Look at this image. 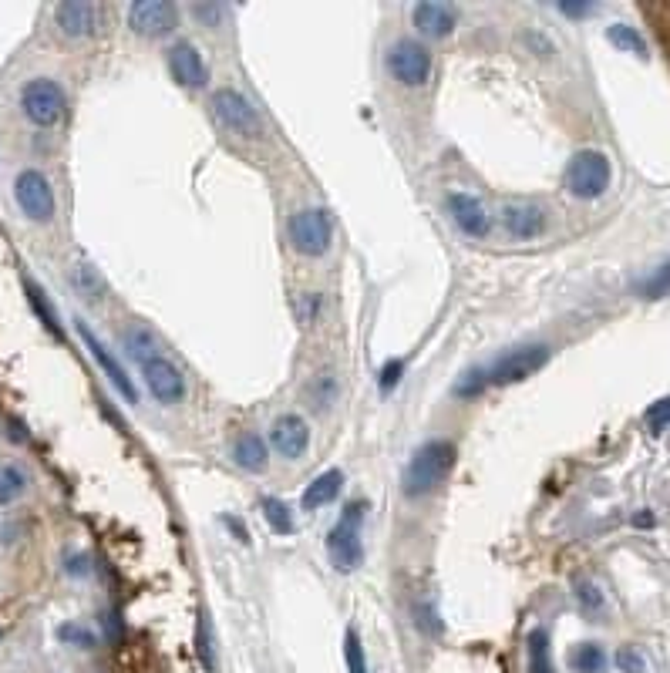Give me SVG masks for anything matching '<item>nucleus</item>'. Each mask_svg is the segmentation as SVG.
<instances>
[{"label": "nucleus", "mask_w": 670, "mask_h": 673, "mask_svg": "<svg viewBox=\"0 0 670 673\" xmlns=\"http://www.w3.org/2000/svg\"><path fill=\"white\" fill-rule=\"evenodd\" d=\"M455 455H458V451H455L452 441H445V438L425 441V445H421L415 455H411L405 475H401V485H405L408 499H421V495L438 492V488L445 485V478L452 475Z\"/></svg>", "instance_id": "f257e3e1"}, {"label": "nucleus", "mask_w": 670, "mask_h": 673, "mask_svg": "<svg viewBox=\"0 0 670 673\" xmlns=\"http://www.w3.org/2000/svg\"><path fill=\"white\" fill-rule=\"evenodd\" d=\"M364 512H367L364 502H351L344 509L341 522L330 529L327 552H330V562H334L337 573H354V569L364 562V546H361V519H364Z\"/></svg>", "instance_id": "f03ea898"}, {"label": "nucleus", "mask_w": 670, "mask_h": 673, "mask_svg": "<svg viewBox=\"0 0 670 673\" xmlns=\"http://www.w3.org/2000/svg\"><path fill=\"white\" fill-rule=\"evenodd\" d=\"M209 108H213V118L219 125L226 128V132L240 135V138H263V122H260V112L253 108V101L243 95V91L236 88H216L213 98H209Z\"/></svg>", "instance_id": "7ed1b4c3"}, {"label": "nucleus", "mask_w": 670, "mask_h": 673, "mask_svg": "<svg viewBox=\"0 0 670 673\" xmlns=\"http://www.w3.org/2000/svg\"><path fill=\"white\" fill-rule=\"evenodd\" d=\"M21 108L24 118L38 128H54L68 112V98H64V88L51 78H34L27 81L21 91Z\"/></svg>", "instance_id": "20e7f679"}, {"label": "nucleus", "mask_w": 670, "mask_h": 673, "mask_svg": "<svg viewBox=\"0 0 670 673\" xmlns=\"http://www.w3.org/2000/svg\"><path fill=\"white\" fill-rule=\"evenodd\" d=\"M334 243V223L324 209H297L290 216V246L300 256H324Z\"/></svg>", "instance_id": "39448f33"}, {"label": "nucleus", "mask_w": 670, "mask_h": 673, "mask_svg": "<svg viewBox=\"0 0 670 673\" xmlns=\"http://www.w3.org/2000/svg\"><path fill=\"white\" fill-rule=\"evenodd\" d=\"M566 189L576 199H600L610 189V159L603 152H576L566 169Z\"/></svg>", "instance_id": "423d86ee"}, {"label": "nucleus", "mask_w": 670, "mask_h": 673, "mask_svg": "<svg viewBox=\"0 0 670 673\" xmlns=\"http://www.w3.org/2000/svg\"><path fill=\"white\" fill-rule=\"evenodd\" d=\"M388 71L398 85L405 88H421L431 78V54L421 41L415 38H401L388 48Z\"/></svg>", "instance_id": "0eeeda50"}, {"label": "nucleus", "mask_w": 670, "mask_h": 673, "mask_svg": "<svg viewBox=\"0 0 670 673\" xmlns=\"http://www.w3.org/2000/svg\"><path fill=\"white\" fill-rule=\"evenodd\" d=\"M549 354H553V350L546 344L516 347V350H509L506 357H499V361L492 364V371H485V377H489V384H499V387L519 384V381H526L529 374L543 371L549 364Z\"/></svg>", "instance_id": "6e6552de"}, {"label": "nucleus", "mask_w": 670, "mask_h": 673, "mask_svg": "<svg viewBox=\"0 0 670 673\" xmlns=\"http://www.w3.org/2000/svg\"><path fill=\"white\" fill-rule=\"evenodd\" d=\"M14 199L31 223H51L54 219V189L38 169H24L14 179Z\"/></svg>", "instance_id": "1a4fd4ad"}, {"label": "nucleus", "mask_w": 670, "mask_h": 673, "mask_svg": "<svg viewBox=\"0 0 670 673\" xmlns=\"http://www.w3.org/2000/svg\"><path fill=\"white\" fill-rule=\"evenodd\" d=\"M128 24L142 38H165V34L176 31L179 7L169 4V0H135L128 7Z\"/></svg>", "instance_id": "9d476101"}, {"label": "nucleus", "mask_w": 670, "mask_h": 673, "mask_svg": "<svg viewBox=\"0 0 670 673\" xmlns=\"http://www.w3.org/2000/svg\"><path fill=\"white\" fill-rule=\"evenodd\" d=\"M54 21H58L61 34L71 41L78 38H95L98 27H102V7L88 4V0H64L54 11Z\"/></svg>", "instance_id": "9b49d317"}, {"label": "nucleus", "mask_w": 670, "mask_h": 673, "mask_svg": "<svg viewBox=\"0 0 670 673\" xmlns=\"http://www.w3.org/2000/svg\"><path fill=\"white\" fill-rule=\"evenodd\" d=\"M142 374H145V387L152 391L155 401L162 404H179L186 398V377L172 361H165V357H152L149 364H142Z\"/></svg>", "instance_id": "f8f14e48"}, {"label": "nucleus", "mask_w": 670, "mask_h": 673, "mask_svg": "<svg viewBox=\"0 0 670 673\" xmlns=\"http://www.w3.org/2000/svg\"><path fill=\"white\" fill-rule=\"evenodd\" d=\"M165 61H169L172 78H176L182 88H203L209 81V68H206L203 54L196 51V44H189V41L172 44V48L165 51Z\"/></svg>", "instance_id": "ddd939ff"}, {"label": "nucleus", "mask_w": 670, "mask_h": 673, "mask_svg": "<svg viewBox=\"0 0 670 673\" xmlns=\"http://www.w3.org/2000/svg\"><path fill=\"white\" fill-rule=\"evenodd\" d=\"M78 337L85 340V347L91 350V357H95V364L102 367V371L108 374V381L115 384V391H118V394H125V401H128V404H135V401H139V394H135L132 377H128V374H125V367L118 364V357H115L112 350H108V347H105L102 340H98L95 334H91L88 324H81V320H78Z\"/></svg>", "instance_id": "4468645a"}, {"label": "nucleus", "mask_w": 670, "mask_h": 673, "mask_svg": "<svg viewBox=\"0 0 670 673\" xmlns=\"http://www.w3.org/2000/svg\"><path fill=\"white\" fill-rule=\"evenodd\" d=\"M270 441L283 458H300L310 445V424L300 418V414H283V418H277V424H273Z\"/></svg>", "instance_id": "2eb2a0df"}, {"label": "nucleus", "mask_w": 670, "mask_h": 673, "mask_svg": "<svg viewBox=\"0 0 670 673\" xmlns=\"http://www.w3.org/2000/svg\"><path fill=\"white\" fill-rule=\"evenodd\" d=\"M448 212H452L455 226L462 229L465 236L472 239H482L489 233V212L475 196H465V192H452L448 196Z\"/></svg>", "instance_id": "dca6fc26"}, {"label": "nucleus", "mask_w": 670, "mask_h": 673, "mask_svg": "<svg viewBox=\"0 0 670 673\" xmlns=\"http://www.w3.org/2000/svg\"><path fill=\"white\" fill-rule=\"evenodd\" d=\"M502 223L516 239H536L546 229V212L536 202H506L502 206Z\"/></svg>", "instance_id": "f3484780"}, {"label": "nucleus", "mask_w": 670, "mask_h": 673, "mask_svg": "<svg viewBox=\"0 0 670 673\" xmlns=\"http://www.w3.org/2000/svg\"><path fill=\"white\" fill-rule=\"evenodd\" d=\"M411 17H415V27L421 31V38L442 41L455 31V11L445 4H435V0H421Z\"/></svg>", "instance_id": "a211bd4d"}, {"label": "nucleus", "mask_w": 670, "mask_h": 673, "mask_svg": "<svg viewBox=\"0 0 670 673\" xmlns=\"http://www.w3.org/2000/svg\"><path fill=\"white\" fill-rule=\"evenodd\" d=\"M341 485H344V475L337 472V468H330V472L317 475L314 482H310V488L304 492V509L314 512V509H324V505H330L341 495Z\"/></svg>", "instance_id": "6ab92c4d"}, {"label": "nucleus", "mask_w": 670, "mask_h": 673, "mask_svg": "<svg viewBox=\"0 0 670 673\" xmlns=\"http://www.w3.org/2000/svg\"><path fill=\"white\" fill-rule=\"evenodd\" d=\"M233 458L243 472H263L266 468V441L260 435H253V431H246V435L236 438Z\"/></svg>", "instance_id": "aec40b11"}, {"label": "nucleus", "mask_w": 670, "mask_h": 673, "mask_svg": "<svg viewBox=\"0 0 670 673\" xmlns=\"http://www.w3.org/2000/svg\"><path fill=\"white\" fill-rule=\"evenodd\" d=\"M260 512H263V519H266V525H270L277 536H290L297 525H293V515H290V505L287 502H280V499H260Z\"/></svg>", "instance_id": "412c9836"}, {"label": "nucleus", "mask_w": 670, "mask_h": 673, "mask_svg": "<svg viewBox=\"0 0 670 673\" xmlns=\"http://www.w3.org/2000/svg\"><path fill=\"white\" fill-rule=\"evenodd\" d=\"M122 340H125L128 354H132L139 364H149L152 357H159V340L152 337V330H145V327H132V330H128V334H125Z\"/></svg>", "instance_id": "4be33fe9"}, {"label": "nucleus", "mask_w": 670, "mask_h": 673, "mask_svg": "<svg viewBox=\"0 0 670 673\" xmlns=\"http://www.w3.org/2000/svg\"><path fill=\"white\" fill-rule=\"evenodd\" d=\"M24 290H27V300H31L34 313H38V317H41V324L51 330V337L64 340V330H61V324H58V313H54V307L48 303V297H44V290H41V287H34L31 280L24 283Z\"/></svg>", "instance_id": "5701e85b"}, {"label": "nucleus", "mask_w": 670, "mask_h": 673, "mask_svg": "<svg viewBox=\"0 0 670 673\" xmlns=\"http://www.w3.org/2000/svg\"><path fill=\"white\" fill-rule=\"evenodd\" d=\"M526 647H529V673H556L553 660H549V633L546 630H532Z\"/></svg>", "instance_id": "b1692460"}, {"label": "nucleus", "mask_w": 670, "mask_h": 673, "mask_svg": "<svg viewBox=\"0 0 670 673\" xmlns=\"http://www.w3.org/2000/svg\"><path fill=\"white\" fill-rule=\"evenodd\" d=\"M644 17L654 27L660 48H664L667 61H670V4H644Z\"/></svg>", "instance_id": "393cba45"}, {"label": "nucleus", "mask_w": 670, "mask_h": 673, "mask_svg": "<svg viewBox=\"0 0 670 673\" xmlns=\"http://www.w3.org/2000/svg\"><path fill=\"white\" fill-rule=\"evenodd\" d=\"M607 38H610L613 44H617L620 51L640 54V58H644V54H647V41L640 38L637 27H630V24H613L610 31H607Z\"/></svg>", "instance_id": "a878e982"}, {"label": "nucleus", "mask_w": 670, "mask_h": 673, "mask_svg": "<svg viewBox=\"0 0 670 673\" xmlns=\"http://www.w3.org/2000/svg\"><path fill=\"white\" fill-rule=\"evenodd\" d=\"M310 401L317 404V411H327L330 404L337 401V377L330 374V371L314 377V384H310Z\"/></svg>", "instance_id": "bb28decb"}, {"label": "nucleus", "mask_w": 670, "mask_h": 673, "mask_svg": "<svg viewBox=\"0 0 670 673\" xmlns=\"http://www.w3.org/2000/svg\"><path fill=\"white\" fill-rule=\"evenodd\" d=\"M573 667L580 673H603L607 657H603V650L596 647V643H583V647L573 653Z\"/></svg>", "instance_id": "cd10ccee"}, {"label": "nucleus", "mask_w": 670, "mask_h": 673, "mask_svg": "<svg viewBox=\"0 0 670 673\" xmlns=\"http://www.w3.org/2000/svg\"><path fill=\"white\" fill-rule=\"evenodd\" d=\"M24 485H27L24 472H17L14 465L0 468V505H11L24 492Z\"/></svg>", "instance_id": "c85d7f7f"}, {"label": "nucleus", "mask_w": 670, "mask_h": 673, "mask_svg": "<svg viewBox=\"0 0 670 673\" xmlns=\"http://www.w3.org/2000/svg\"><path fill=\"white\" fill-rule=\"evenodd\" d=\"M344 657H347V670H351V673H367V663H364V647H361V636H357V630H347V640H344Z\"/></svg>", "instance_id": "c756f323"}, {"label": "nucleus", "mask_w": 670, "mask_h": 673, "mask_svg": "<svg viewBox=\"0 0 670 673\" xmlns=\"http://www.w3.org/2000/svg\"><path fill=\"white\" fill-rule=\"evenodd\" d=\"M58 640L61 643H71V647H81V650L95 647V636H91L85 626H78V623H64L61 630H58Z\"/></svg>", "instance_id": "7c9ffc66"}, {"label": "nucleus", "mask_w": 670, "mask_h": 673, "mask_svg": "<svg viewBox=\"0 0 670 673\" xmlns=\"http://www.w3.org/2000/svg\"><path fill=\"white\" fill-rule=\"evenodd\" d=\"M192 14H196V21L199 24H206V27H223V17H226V7L223 4H196L192 7Z\"/></svg>", "instance_id": "2f4dec72"}, {"label": "nucleus", "mask_w": 670, "mask_h": 673, "mask_svg": "<svg viewBox=\"0 0 670 673\" xmlns=\"http://www.w3.org/2000/svg\"><path fill=\"white\" fill-rule=\"evenodd\" d=\"M199 660L206 663V670H216V653H213V640H209L206 616H203V623H199Z\"/></svg>", "instance_id": "473e14b6"}, {"label": "nucleus", "mask_w": 670, "mask_h": 673, "mask_svg": "<svg viewBox=\"0 0 670 673\" xmlns=\"http://www.w3.org/2000/svg\"><path fill=\"white\" fill-rule=\"evenodd\" d=\"M647 424H650V428H654V431H664V428H667V424H670V398L657 401V404H650Z\"/></svg>", "instance_id": "72a5a7b5"}, {"label": "nucleus", "mask_w": 670, "mask_h": 673, "mask_svg": "<svg viewBox=\"0 0 670 673\" xmlns=\"http://www.w3.org/2000/svg\"><path fill=\"white\" fill-rule=\"evenodd\" d=\"M78 287L88 293V300H102V297H98V290H102V280H98L91 266H81V270H78Z\"/></svg>", "instance_id": "f704fd0d"}, {"label": "nucleus", "mask_w": 670, "mask_h": 673, "mask_svg": "<svg viewBox=\"0 0 670 673\" xmlns=\"http://www.w3.org/2000/svg\"><path fill=\"white\" fill-rule=\"evenodd\" d=\"M468 381H462L455 387L458 391V398H472V394H479L485 384H489V377H485V371H475V374H465Z\"/></svg>", "instance_id": "c9c22d12"}, {"label": "nucleus", "mask_w": 670, "mask_h": 673, "mask_svg": "<svg viewBox=\"0 0 670 673\" xmlns=\"http://www.w3.org/2000/svg\"><path fill=\"white\" fill-rule=\"evenodd\" d=\"M644 293L647 297H664V293H670V266H664L654 280H647L644 283Z\"/></svg>", "instance_id": "e433bc0d"}, {"label": "nucleus", "mask_w": 670, "mask_h": 673, "mask_svg": "<svg viewBox=\"0 0 670 673\" xmlns=\"http://www.w3.org/2000/svg\"><path fill=\"white\" fill-rule=\"evenodd\" d=\"M401 371H405V364H401V361H388V364H384V371H381V391L384 394H388L391 387L401 381Z\"/></svg>", "instance_id": "4c0bfd02"}, {"label": "nucleus", "mask_w": 670, "mask_h": 673, "mask_svg": "<svg viewBox=\"0 0 670 673\" xmlns=\"http://www.w3.org/2000/svg\"><path fill=\"white\" fill-rule=\"evenodd\" d=\"M617 667H620L623 673H644V660H640L633 650H620V653H617Z\"/></svg>", "instance_id": "58836bf2"}, {"label": "nucleus", "mask_w": 670, "mask_h": 673, "mask_svg": "<svg viewBox=\"0 0 670 673\" xmlns=\"http://www.w3.org/2000/svg\"><path fill=\"white\" fill-rule=\"evenodd\" d=\"M68 576H88L91 573V559L88 556H75V559H68Z\"/></svg>", "instance_id": "ea45409f"}, {"label": "nucleus", "mask_w": 670, "mask_h": 673, "mask_svg": "<svg viewBox=\"0 0 670 673\" xmlns=\"http://www.w3.org/2000/svg\"><path fill=\"white\" fill-rule=\"evenodd\" d=\"M226 525H229V532H236V539H240V542H250V536H246V529H243L240 519H226Z\"/></svg>", "instance_id": "a19ab883"}, {"label": "nucleus", "mask_w": 670, "mask_h": 673, "mask_svg": "<svg viewBox=\"0 0 670 673\" xmlns=\"http://www.w3.org/2000/svg\"><path fill=\"white\" fill-rule=\"evenodd\" d=\"M559 11H563V14H573V17H580V14H590V7H586V4H583V7H576V4H559Z\"/></svg>", "instance_id": "79ce46f5"}, {"label": "nucleus", "mask_w": 670, "mask_h": 673, "mask_svg": "<svg viewBox=\"0 0 670 673\" xmlns=\"http://www.w3.org/2000/svg\"><path fill=\"white\" fill-rule=\"evenodd\" d=\"M0 640H4V633H0Z\"/></svg>", "instance_id": "37998d69"}]
</instances>
